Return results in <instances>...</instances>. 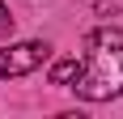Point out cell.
<instances>
[{"instance_id":"obj_1","label":"cell","mask_w":123,"mask_h":119,"mask_svg":"<svg viewBox=\"0 0 123 119\" xmlns=\"http://www.w3.org/2000/svg\"><path fill=\"white\" fill-rule=\"evenodd\" d=\"M89 47V68H81V77L72 81L76 98L85 102H111L123 89V30L119 26H98L85 34Z\"/></svg>"},{"instance_id":"obj_2","label":"cell","mask_w":123,"mask_h":119,"mask_svg":"<svg viewBox=\"0 0 123 119\" xmlns=\"http://www.w3.org/2000/svg\"><path fill=\"white\" fill-rule=\"evenodd\" d=\"M51 55L47 43H13V47H0V77H25V72L43 68Z\"/></svg>"},{"instance_id":"obj_3","label":"cell","mask_w":123,"mask_h":119,"mask_svg":"<svg viewBox=\"0 0 123 119\" xmlns=\"http://www.w3.org/2000/svg\"><path fill=\"white\" fill-rule=\"evenodd\" d=\"M81 68H85V64H81V60H60V64H55V68H51V85H72L76 77H81Z\"/></svg>"},{"instance_id":"obj_4","label":"cell","mask_w":123,"mask_h":119,"mask_svg":"<svg viewBox=\"0 0 123 119\" xmlns=\"http://www.w3.org/2000/svg\"><path fill=\"white\" fill-rule=\"evenodd\" d=\"M93 9H98L102 17H106V13L115 17V13H123V0H93Z\"/></svg>"},{"instance_id":"obj_5","label":"cell","mask_w":123,"mask_h":119,"mask_svg":"<svg viewBox=\"0 0 123 119\" xmlns=\"http://www.w3.org/2000/svg\"><path fill=\"white\" fill-rule=\"evenodd\" d=\"M0 30H13V13H9L4 0H0Z\"/></svg>"}]
</instances>
